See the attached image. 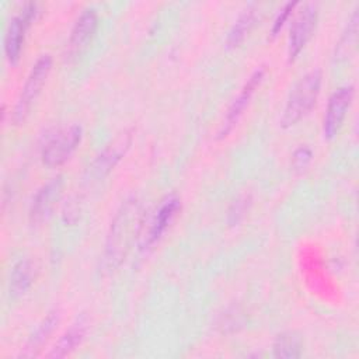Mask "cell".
Masks as SVG:
<instances>
[{"mask_svg": "<svg viewBox=\"0 0 359 359\" xmlns=\"http://www.w3.org/2000/svg\"><path fill=\"white\" fill-rule=\"evenodd\" d=\"M140 223V209L136 199H129L116 212L105 241L102 271L112 272L123 261Z\"/></svg>", "mask_w": 359, "mask_h": 359, "instance_id": "cell-1", "label": "cell"}, {"mask_svg": "<svg viewBox=\"0 0 359 359\" xmlns=\"http://www.w3.org/2000/svg\"><path fill=\"white\" fill-rule=\"evenodd\" d=\"M321 88V72L306 73L290 90L280 115V126L287 129L300 122L314 107Z\"/></svg>", "mask_w": 359, "mask_h": 359, "instance_id": "cell-2", "label": "cell"}, {"mask_svg": "<svg viewBox=\"0 0 359 359\" xmlns=\"http://www.w3.org/2000/svg\"><path fill=\"white\" fill-rule=\"evenodd\" d=\"M52 69V57L50 55H41L38 57V60L34 63L25 83L24 87L21 88L20 97L17 100L14 112H13V122L15 125L21 123L25 121V118L28 116L32 104L35 102V100L38 98V95L42 91V87L49 76V72Z\"/></svg>", "mask_w": 359, "mask_h": 359, "instance_id": "cell-3", "label": "cell"}, {"mask_svg": "<svg viewBox=\"0 0 359 359\" xmlns=\"http://www.w3.org/2000/svg\"><path fill=\"white\" fill-rule=\"evenodd\" d=\"M83 137V129L79 125H70L69 128L56 132L42 149V163L46 167H57L67 161L73 151L79 147Z\"/></svg>", "mask_w": 359, "mask_h": 359, "instance_id": "cell-4", "label": "cell"}, {"mask_svg": "<svg viewBox=\"0 0 359 359\" xmlns=\"http://www.w3.org/2000/svg\"><path fill=\"white\" fill-rule=\"evenodd\" d=\"M353 100V87L342 86L337 88L327 104L325 115L323 121V133L327 140H331L339 132L342 122L346 116V112Z\"/></svg>", "mask_w": 359, "mask_h": 359, "instance_id": "cell-5", "label": "cell"}, {"mask_svg": "<svg viewBox=\"0 0 359 359\" xmlns=\"http://www.w3.org/2000/svg\"><path fill=\"white\" fill-rule=\"evenodd\" d=\"M317 17H318V10L316 3L304 4L303 8L294 17V21L290 27L289 41H287V55L290 60L296 59V56L306 46L316 27Z\"/></svg>", "mask_w": 359, "mask_h": 359, "instance_id": "cell-6", "label": "cell"}, {"mask_svg": "<svg viewBox=\"0 0 359 359\" xmlns=\"http://www.w3.org/2000/svg\"><path fill=\"white\" fill-rule=\"evenodd\" d=\"M35 10H36V6L34 3H27L21 8V11L10 20V24L6 32V39H4V52L7 59L11 63H15L20 57L25 31L35 17V13H36Z\"/></svg>", "mask_w": 359, "mask_h": 359, "instance_id": "cell-7", "label": "cell"}, {"mask_svg": "<svg viewBox=\"0 0 359 359\" xmlns=\"http://www.w3.org/2000/svg\"><path fill=\"white\" fill-rule=\"evenodd\" d=\"M264 73H265V70L262 67H259V69L254 70V73L248 77L244 87L241 88V91L238 93V95L234 98V101L231 102V105L227 109V114H226L223 123L220 126V130H219V137H226L233 130V128L237 125L240 116L248 107L255 90L259 87V84L264 79Z\"/></svg>", "mask_w": 359, "mask_h": 359, "instance_id": "cell-8", "label": "cell"}, {"mask_svg": "<svg viewBox=\"0 0 359 359\" xmlns=\"http://www.w3.org/2000/svg\"><path fill=\"white\" fill-rule=\"evenodd\" d=\"M63 189V180L60 175L48 181L42 188L35 194L31 208H29V220L31 223L45 222L53 212L57 201L60 199Z\"/></svg>", "mask_w": 359, "mask_h": 359, "instance_id": "cell-9", "label": "cell"}, {"mask_svg": "<svg viewBox=\"0 0 359 359\" xmlns=\"http://www.w3.org/2000/svg\"><path fill=\"white\" fill-rule=\"evenodd\" d=\"M132 143V133L129 130H123L115 139L105 146V149L97 156L91 165V174L97 178L105 177L118 161L125 156L129 146Z\"/></svg>", "mask_w": 359, "mask_h": 359, "instance_id": "cell-10", "label": "cell"}, {"mask_svg": "<svg viewBox=\"0 0 359 359\" xmlns=\"http://www.w3.org/2000/svg\"><path fill=\"white\" fill-rule=\"evenodd\" d=\"M97 14L94 8H86L83 13L77 17L69 36L67 48L69 53L76 55L80 50H83L87 43L91 41L95 29H97Z\"/></svg>", "mask_w": 359, "mask_h": 359, "instance_id": "cell-11", "label": "cell"}, {"mask_svg": "<svg viewBox=\"0 0 359 359\" xmlns=\"http://www.w3.org/2000/svg\"><path fill=\"white\" fill-rule=\"evenodd\" d=\"M180 208H181L180 199L174 195L167 196L161 202V205L158 206L157 212L154 213V216L150 222L149 230L144 236V244H143L144 247L151 245L153 243H156L161 237V234L165 231V229L170 226V223L172 222V219L178 213Z\"/></svg>", "mask_w": 359, "mask_h": 359, "instance_id": "cell-12", "label": "cell"}, {"mask_svg": "<svg viewBox=\"0 0 359 359\" xmlns=\"http://www.w3.org/2000/svg\"><path fill=\"white\" fill-rule=\"evenodd\" d=\"M87 334V321L84 318H77L56 341V344L46 353L48 358H65L74 352Z\"/></svg>", "mask_w": 359, "mask_h": 359, "instance_id": "cell-13", "label": "cell"}, {"mask_svg": "<svg viewBox=\"0 0 359 359\" xmlns=\"http://www.w3.org/2000/svg\"><path fill=\"white\" fill-rule=\"evenodd\" d=\"M36 275L35 265L31 259H20L11 269L8 290L13 297L24 294L34 283Z\"/></svg>", "mask_w": 359, "mask_h": 359, "instance_id": "cell-14", "label": "cell"}, {"mask_svg": "<svg viewBox=\"0 0 359 359\" xmlns=\"http://www.w3.org/2000/svg\"><path fill=\"white\" fill-rule=\"evenodd\" d=\"M59 323V313L56 310L50 311L36 327V330L29 337L25 348H24V356H34L38 353V351L42 349V345L48 341L49 335L55 331L56 325Z\"/></svg>", "mask_w": 359, "mask_h": 359, "instance_id": "cell-15", "label": "cell"}, {"mask_svg": "<svg viewBox=\"0 0 359 359\" xmlns=\"http://www.w3.org/2000/svg\"><path fill=\"white\" fill-rule=\"evenodd\" d=\"M255 20H257V10L255 8L248 7L247 10H244L240 14V17L236 20V22L233 24L231 29L229 31L227 45L230 48L238 46L245 39V36L248 35L251 28L254 27Z\"/></svg>", "mask_w": 359, "mask_h": 359, "instance_id": "cell-16", "label": "cell"}, {"mask_svg": "<svg viewBox=\"0 0 359 359\" xmlns=\"http://www.w3.org/2000/svg\"><path fill=\"white\" fill-rule=\"evenodd\" d=\"M356 34H358V13L355 11L346 24V28L342 32L339 42L337 43V49H335L337 60L346 59L352 53L356 43Z\"/></svg>", "mask_w": 359, "mask_h": 359, "instance_id": "cell-17", "label": "cell"}, {"mask_svg": "<svg viewBox=\"0 0 359 359\" xmlns=\"http://www.w3.org/2000/svg\"><path fill=\"white\" fill-rule=\"evenodd\" d=\"M300 353H302V344L299 337H296L294 334L285 332L276 338L273 344V355L276 358L292 359V358H299Z\"/></svg>", "mask_w": 359, "mask_h": 359, "instance_id": "cell-18", "label": "cell"}, {"mask_svg": "<svg viewBox=\"0 0 359 359\" xmlns=\"http://www.w3.org/2000/svg\"><path fill=\"white\" fill-rule=\"evenodd\" d=\"M311 158H313V151L309 146L302 144L300 147H297L294 150L293 156H292V168H293V171L303 172L309 167Z\"/></svg>", "mask_w": 359, "mask_h": 359, "instance_id": "cell-19", "label": "cell"}, {"mask_svg": "<svg viewBox=\"0 0 359 359\" xmlns=\"http://www.w3.org/2000/svg\"><path fill=\"white\" fill-rule=\"evenodd\" d=\"M296 6H297L296 1H289V3H286V4L279 10V13L276 14V17H275V20H273V24H272V29H271L272 35H276V34L280 31V28L283 27L285 21L289 18L290 13L294 10Z\"/></svg>", "mask_w": 359, "mask_h": 359, "instance_id": "cell-20", "label": "cell"}]
</instances>
